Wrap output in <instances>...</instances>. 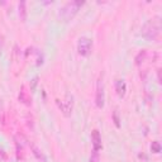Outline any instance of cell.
<instances>
[{
	"instance_id": "cell-1",
	"label": "cell",
	"mask_w": 162,
	"mask_h": 162,
	"mask_svg": "<svg viewBox=\"0 0 162 162\" xmlns=\"http://www.w3.org/2000/svg\"><path fill=\"white\" fill-rule=\"evenodd\" d=\"M161 33V19L160 16H155L144 23L142 27V36L148 41H156Z\"/></svg>"
},
{
	"instance_id": "cell-2",
	"label": "cell",
	"mask_w": 162,
	"mask_h": 162,
	"mask_svg": "<svg viewBox=\"0 0 162 162\" xmlns=\"http://www.w3.org/2000/svg\"><path fill=\"white\" fill-rule=\"evenodd\" d=\"M84 5V2L80 0H74V2H69L65 4L58 12V18L61 19L63 23H69L70 20L74 19V16L77 14L79 9Z\"/></svg>"
},
{
	"instance_id": "cell-3",
	"label": "cell",
	"mask_w": 162,
	"mask_h": 162,
	"mask_svg": "<svg viewBox=\"0 0 162 162\" xmlns=\"http://www.w3.org/2000/svg\"><path fill=\"white\" fill-rule=\"evenodd\" d=\"M92 49V41L88 37H81L77 43V51L81 56H89Z\"/></svg>"
},
{
	"instance_id": "cell-4",
	"label": "cell",
	"mask_w": 162,
	"mask_h": 162,
	"mask_svg": "<svg viewBox=\"0 0 162 162\" xmlns=\"http://www.w3.org/2000/svg\"><path fill=\"white\" fill-rule=\"evenodd\" d=\"M104 100H105V92H104V82H103V76L100 75V77L96 84V106L103 108L104 106Z\"/></svg>"
},
{
	"instance_id": "cell-5",
	"label": "cell",
	"mask_w": 162,
	"mask_h": 162,
	"mask_svg": "<svg viewBox=\"0 0 162 162\" xmlns=\"http://www.w3.org/2000/svg\"><path fill=\"white\" fill-rule=\"evenodd\" d=\"M91 142H92V147L94 151H100L103 148V144H101V137H100V133L98 129H94L91 132Z\"/></svg>"
},
{
	"instance_id": "cell-6",
	"label": "cell",
	"mask_w": 162,
	"mask_h": 162,
	"mask_svg": "<svg viewBox=\"0 0 162 162\" xmlns=\"http://www.w3.org/2000/svg\"><path fill=\"white\" fill-rule=\"evenodd\" d=\"M56 103L58 105V108L61 109V112L63 113L65 117H70L72 113V103L70 101H61V100H56Z\"/></svg>"
},
{
	"instance_id": "cell-7",
	"label": "cell",
	"mask_w": 162,
	"mask_h": 162,
	"mask_svg": "<svg viewBox=\"0 0 162 162\" xmlns=\"http://www.w3.org/2000/svg\"><path fill=\"white\" fill-rule=\"evenodd\" d=\"M29 146H31V149H32V152H33V155H34V157H36L38 161L46 162V157H45V155H43V152H42L34 143H31Z\"/></svg>"
},
{
	"instance_id": "cell-8",
	"label": "cell",
	"mask_w": 162,
	"mask_h": 162,
	"mask_svg": "<svg viewBox=\"0 0 162 162\" xmlns=\"http://www.w3.org/2000/svg\"><path fill=\"white\" fill-rule=\"evenodd\" d=\"M115 90H117V94L119 98H123L125 95V90H127V86H125V81L124 80H117V84H115Z\"/></svg>"
},
{
	"instance_id": "cell-9",
	"label": "cell",
	"mask_w": 162,
	"mask_h": 162,
	"mask_svg": "<svg viewBox=\"0 0 162 162\" xmlns=\"http://www.w3.org/2000/svg\"><path fill=\"white\" fill-rule=\"evenodd\" d=\"M19 100L22 101V103H24V104L31 105V100L28 98V94H27V91H25V88L24 86H22V89L19 91Z\"/></svg>"
},
{
	"instance_id": "cell-10",
	"label": "cell",
	"mask_w": 162,
	"mask_h": 162,
	"mask_svg": "<svg viewBox=\"0 0 162 162\" xmlns=\"http://www.w3.org/2000/svg\"><path fill=\"white\" fill-rule=\"evenodd\" d=\"M19 18L22 22H25L27 19V9H25V2L19 3Z\"/></svg>"
},
{
	"instance_id": "cell-11",
	"label": "cell",
	"mask_w": 162,
	"mask_h": 162,
	"mask_svg": "<svg viewBox=\"0 0 162 162\" xmlns=\"http://www.w3.org/2000/svg\"><path fill=\"white\" fill-rule=\"evenodd\" d=\"M146 57H147V51L146 49H142L139 51V53L135 56V65H141L146 61Z\"/></svg>"
},
{
	"instance_id": "cell-12",
	"label": "cell",
	"mask_w": 162,
	"mask_h": 162,
	"mask_svg": "<svg viewBox=\"0 0 162 162\" xmlns=\"http://www.w3.org/2000/svg\"><path fill=\"white\" fill-rule=\"evenodd\" d=\"M151 151L153 153H160L161 152V144H160V142H157V141L152 142V144H151Z\"/></svg>"
},
{
	"instance_id": "cell-13",
	"label": "cell",
	"mask_w": 162,
	"mask_h": 162,
	"mask_svg": "<svg viewBox=\"0 0 162 162\" xmlns=\"http://www.w3.org/2000/svg\"><path fill=\"white\" fill-rule=\"evenodd\" d=\"M89 162H100V157H99V152L98 151H92Z\"/></svg>"
},
{
	"instance_id": "cell-14",
	"label": "cell",
	"mask_w": 162,
	"mask_h": 162,
	"mask_svg": "<svg viewBox=\"0 0 162 162\" xmlns=\"http://www.w3.org/2000/svg\"><path fill=\"white\" fill-rule=\"evenodd\" d=\"M113 119H114V124L117 128L121 127V121H119V115H118V110H115V112L113 113Z\"/></svg>"
},
{
	"instance_id": "cell-15",
	"label": "cell",
	"mask_w": 162,
	"mask_h": 162,
	"mask_svg": "<svg viewBox=\"0 0 162 162\" xmlns=\"http://www.w3.org/2000/svg\"><path fill=\"white\" fill-rule=\"evenodd\" d=\"M0 122L5 123V118H4V108H3V103L0 100Z\"/></svg>"
},
{
	"instance_id": "cell-16",
	"label": "cell",
	"mask_w": 162,
	"mask_h": 162,
	"mask_svg": "<svg viewBox=\"0 0 162 162\" xmlns=\"http://www.w3.org/2000/svg\"><path fill=\"white\" fill-rule=\"evenodd\" d=\"M37 84H38V77H34V79H33V80L31 81V90H32V91H34V90H36Z\"/></svg>"
},
{
	"instance_id": "cell-17",
	"label": "cell",
	"mask_w": 162,
	"mask_h": 162,
	"mask_svg": "<svg viewBox=\"0 0 162 162\" xmlns=\"http://www.w3.org/2000/svg\"><path fill=\"white\" fill-rule=\"evenodd\" d=\"M3 47H4V37H0V56L3 52Z\"/></svg>"
},
{
	"instance_id": "cell-18",
	"label": "cell",
	"mask_w": 162,
	"mask_h": 162,
	"mask_svg": "<svg viewBox=\"0 0 162 162\" xmlns=\"http://www.w3.org/2000/svg\"><path fill=\"white\" fill-rule=\"evenodd\" d=\"M6 160V155H5V152L0 149V161H5Z\"/></svg>"
},
{
	"instance_id": "cell-19",
	"label": "cell",
	"mask_w": 162,
	"mask_h": 162,
	"mask_svg": "<svg viewBox=\"0 0 162 162\" xmlns=\"http://www.w3.org/2000/svg\"><path fill=\"white\" fill-rule=\"evenodd\" d=\"M158 82H161V71L158 70Z\"/></svg>"
}]
</instances>
